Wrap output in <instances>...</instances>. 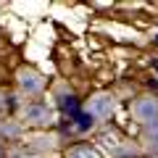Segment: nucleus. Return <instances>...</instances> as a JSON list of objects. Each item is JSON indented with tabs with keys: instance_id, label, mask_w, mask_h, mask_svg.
Listing matches in <instances>:
<instances>
[{
	"instance_id": "1",
	"label": "nucleus",
	"mask_w": 158,
	"mask_h": 158,
	"mask_svg": "<svg viewBox=\"0 0 158 158\" xmlns=\"http://www.w3.org/2000/svg\"><path fill=\"white\" fill-rule=\"evenodd\" d=\"M24 121H27V124H34V127H50V124H56V121H53V108L48 106L45 100L27 103V108H24Z\"/></svg>"
},
{
	"instance_id": "2",
	"label": "nucleus",
	"mask_w": 158,
	"mask_h": 158,
	"mask_svg": "<svg viewBox=\"0 0 158 158\" xmlns=\"http://www.w3.org/2000/svg\"><path fill=\"white\" fill-rule=\"evenodd\" d=\"M132 113L140 124L150 127V124H158V98H140V100L132 106Z\"/></svg>"
},
{
	"instance_id": "3",
	"label": "nucleus",
	"mask_w": 158,
	"mask_h": 158,
	"mask_svg": "<svg viewBox=\"0 0 158 158\" xmlns=\"http://www.w3.org/2000/svg\"><path fill=\"white\" fill-rule=\"evenodd\" d=\"M113 108H116V100H113L111 95H106V92L95 95L90 103H87V113H90L92 118H111Z\"/></svg>"
},
{
	"instance_id": "4",
	"label": "nucleus",
	"mask_w": 158,
	"mask_h": 158,
	"mask_svg": "<svg viewBox=\"0 0 158 158\" xmlns=\"http://www.w3.org/2000/svg\"><path fill=\"white\" fill-rule=\"evenodd\" d=\"M19 87H21L27 95H37V92H42V87H45V79L40 77L34 69H21V71H19Z\"/></svg>"
},
{
	"instance_id": "5",
	"label": "nucleus",
	"mask_w": 158,
	"mask_h": 158,
	"mask_svg": "<svg viewBox=\"0 0 158 158\" xmlns=\"http://www.w3.org/2000/svg\"><path fill=\"white\" fill-rule=\"evenodd\" d=\"M69 121H71V129H74V132H90L92 124H95V118H92L87 111H79L77 116H71Z\"/></svg>"
},
{
	"instance_id": "6",
	"label": "nucleus",
	"mask_w": 158,
	"mask_h": 158,
	"mask_svg": "<svg viewBox=\"0 0 158 158\" xmlns=\"http://www.w3.org/2000/svg\"><path fill=\"white\" fill-rule=\"evenodd\" d=\"M58 108H61V111L66 113L69 118H71V116H77V113L82 111V108H79L77 95H71V92H69V95H63V98H58Z\"/></svg>"
},
{
	"instance_id": "7",
	"label": "nucleus",
	"mask_w": 158,
	"mask_h": 158,
	"mask_svg": "<svg viewBox=\"0 0 158 158\" xmlns=\"http://www.w3.org/2000/svg\"><path fill=\"white\" fill-rule=\"evenodd\" d=\"M69 158H100V153L90 145H77L69 150Z\"/></svg>"
},
{
	"instance_id": "8",
	"label": "nucleus",
	"mask_w": 158,
	"mask_h": 158,
	"mask_svg": "<svg viewBox=\"0 0 158 158\" xmlns=\"http://www.w3.org/2000/svg\"><path fill=\"white\" fill-rule=\"evenodd\" d=\"M145 140H150V142H148V148H150L153 153H158V124L145 127Z\"/></svg>"
},
{
	"instance_id": "9",
	"label": "nucleus",
	"mask_w": 158,
	"mask_h": 158,
	"mask_svg": "<svg viewBox=\"0 0 158 158\" xmlns=\"http://www.w3.org/2000/svg\"><path fill=\"white\" fill-rule=\"evenodd\" d=\"M0 108H6V98L3 95H0Z\"/></svg>"
},
{
	"instance_id": "10",
	"label": "nucleus",
	"mask_w": 158,
	"mask_h": 158,
	"mask_svg": "<svg viewBox=\"0 0 158 158\" xmlns=\"http://www.w3.org/2000/svg\"><path fill=\"white\" fill-rule=\"evenodd\" d=\"M0 158H3V148H0Z\"/></svg>"
},
{
	"instance_id": "11",
	"label": "nucleus",
	"mask_w": 158,
	"mask_h": 158,
	"mask_svg": "<svg viewBox=\"0 0 158 158\" xmlns=\"http://www.w3.org/2000/svg\"><path fill=\"white\" fill-rule=\"evenodd\" d=\"M13 158H19V156H13Z\"/></svg>"
}]
</instances>
